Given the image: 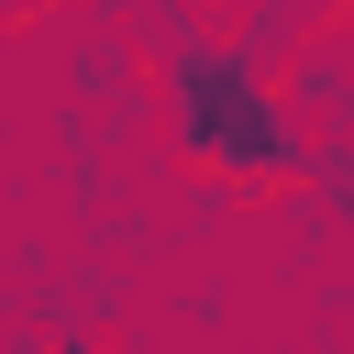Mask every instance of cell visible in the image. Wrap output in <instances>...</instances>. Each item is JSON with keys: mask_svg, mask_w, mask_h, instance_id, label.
I'll return each instance as SVG.
<instances>
[{"mask_svg": "<svg viewBox=\"0 0 354 354\" xmlns=\"http://www.w3.org/2000/svg\"><path fill=\"white\" fill-rule=\"evenodd\" d=\"M166 133H177L188 166H210V177H232V188H288V177H310V144H299L288 100L266 88V55H254V44H199V33H177V55H166Z\"/></svg>", "mask_w": 354, "mask_h": 354, "instance_id": "cell-1", "label": "cell"}, {"mask_svg": "<svg viewBox=\"0 0 354 354\" xmlns=\"http://www.w3.org/2000/svg\"><path fill=\"white\" fill-rule=\"evenodd\" d=\"M44 354H100V343H44Z\"/></svg>", "mask_w": 354, "mask_h": 354, "instance_id": "cell-2", "label": "cell"}]
</instances>
